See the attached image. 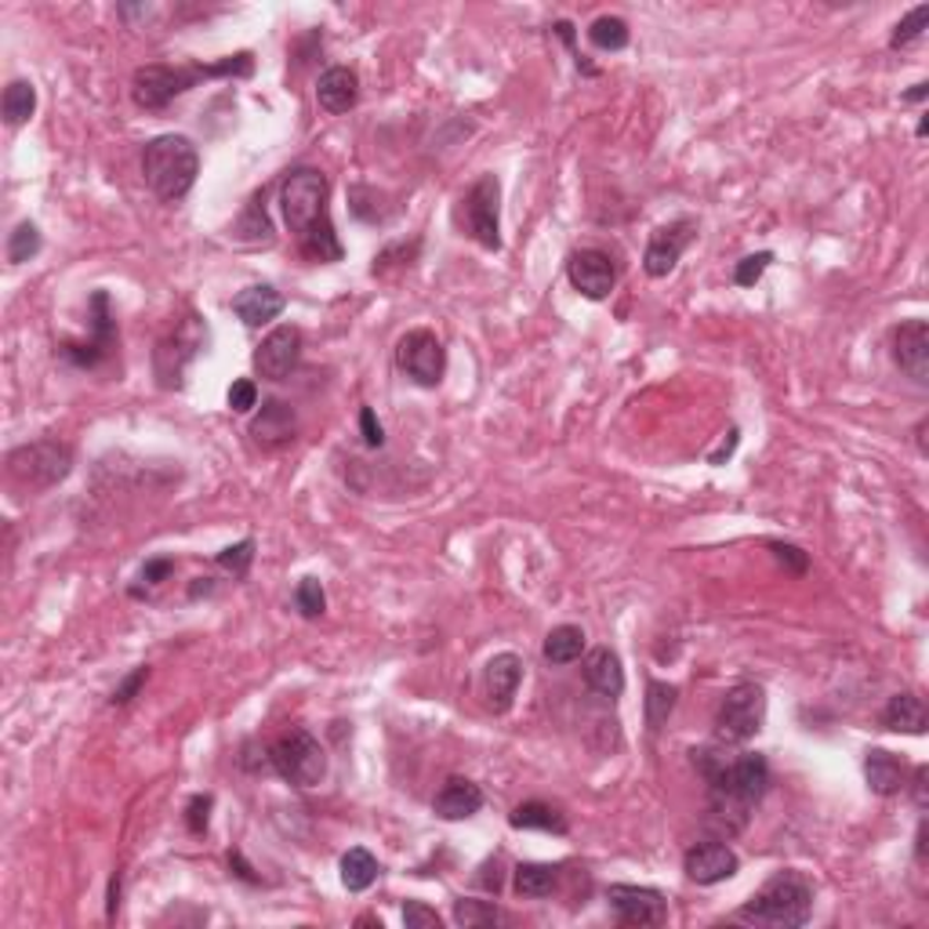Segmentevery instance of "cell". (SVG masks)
<instances>
[{
	"label": "cell",
	"mask_w": 929,
	"mask_h": 929,
	"mask_svg": "<svg viewBox=\"0 0 929 929\" xmlns=\"http://www.w3.org/2000/svg\"><path fill=\"white\" fill-rule=\"evenodd\" d=\"M694 766L708 784V825L719 828V836H737L752 806L770 792V762L759 752H723V748H694Z\"/></svg>",
	"instance_id": "6da1fadb"
},
{
	"label": "cell",
	"mask_w": 929,
	"mask_h": 929,
	"mask_svg": "<svg viewBox=\"0 0 929 929\" xmlns=\"http://www.w3.org/2000/svg\"><path fill=\"white\" fill-rule=\"evenodd\" d=\"M280 211L294 233L298 251L316 266L342 261L345 247L331 222V182L316 168H291L280 182Z\"/></svg>",
	"instance_id": "7a4b0ae2"
},
{
	"label": "cell",
	"mask_w": 929,
	"mask_h": 929,
	"mask_svg": "<svg viewBox=\"0 0 929 929\" xmlns=\"http://www.w3.org/2000/svg\"><path fill=\"white\" fill-rule=\"evenodd\" d=\"M255 74V55L251 52H236L225 55L222 63L211 66H138L135 77H131V99H135L138 110H164L171 105L178 94H186L189 88H197L200 80H214V77H251Z\"/></svg>",
	"instance_id": "3957f363"
},
{
	"label": "cell",
	"mask_w": 929,
	"mask_h": 929,
	"mask_svg": "<svg viewBox=\"0 0 929 929\" xmlns=\"http://www.w3.org/2000/svg\"><path fill=\"white\" fill-rule=\"evenodd\" d=\"M200 175V153L186 135H157L142 149V178L164 204H178L189 197Z\"/></svg>",
	"instance_id": "277c9868"
},
{
	"label": "cell",
	"mask_w": 929,
	"mask_h": 929,
	"mask_svg": "<svg viewBox=\"0 0 929 929\" xmlns=\"http://www.w3.org/2000/svg\"><path fill=\"white\" fill-rule=\"evenodd\" d=\"M809 915H814V886L803 872H777L762 886L752 900L737 911L741 922H755V926H777V929H795L806 926Z\"/></svg>",
	"instance_id": "5b68a950"
},
{
	"label": "cell",
	"mask_w": 929,
	"mask_h": 929,
	"mask_svg": "<svg viewBox=\"0 0 929 929\" xmlns=\"http://www.w3.org/2000/svg\"><path fill=\"white\" fill-rule=\"evenodd\" d=\"M455 225L483 251H502V182L497 175H480L461 197Z\"/></svg>",
	"instance_id": "8992f818"
},
{
	"label": "cell",
	"mask_w": 929,
	"mask_h": 929,
	"mask_svg": "<svg viewBox=\"0 0 929 929\" xmlns=\"http://www.w3.org/2000/svg\"><path fill=\"white\" fill-rule=\"evenodd\" d=\"M11 480L30 486V491H47V486L63 483L74 472V447L58 444V439H37V444H22L8 455Z\"/></svg>",
	"instance_id": "52a82bcc"
},
{
	"label": "cell",
	"mask_w": 929,
	"mask_h": 929,
	"mask_svg": "<svg viewBox=\"0 0 929 929\" xmlns=\"http://www.w3.org/2000/svg\"><path fill=\"white\" fill-rule=\"evenodd\" d=\"M269 766L291 788H316L327 773V755L309 730H288L269 745Z\"/></svg>",
	"instance_id": "ba28073f"
},
{
	"label": "cell",
	"mask_w": 929,
	"mask_h": 929,
	"mask_svg": "<svg viewBox=\"0 0 929 929\" xmlns=\"http://www.w3.org/2000/svg\"><path fill=\"white\" fill-rule=\"evenodd\" d=\"M766 723V690L759 683H737L723 694L716 708V741L748 745Z\"/></svg>",
	"instance_id": "9c48e42d"
},
{
	"label": "cell",
	"mask_w": 929,
	"mask_h": 929,
	"mask_svg": "<svg viewBox=\"0 0 929 929\" xmlns=\"http://www.w3.org/2000/svg\"><path fill=\"white\" fill-rule=\"evenodd\" d=\"M116 349V320H113V305H110V291H94L88 302V338L80 342H63L58 345V356L77 367V371H94L113 356Z\"/></svg>",
	"instance_id": "30bf717a"
},
{
	"label": "cell",
	"mask_w": 929,
	"mask_h": 929,
	"mask_svg": "<svg viewBox=\"0 0 929 929\" xmlns=\"http://www.w3.org/2000/svg\"><path fill=\"white\" fill-rule=\"evenodd\" d=\"M396 367L407 374L414 385L436 389L447 374V349L436 331L414 327L396 342Z\"/></svg>",
	"instance_id": "8fae6325"
},
{
	"label": "cell",
	"mask_w": 929,
	"mask_h": 929,
	"mask_svg": "<svg viewBox=\"0 0 929 929\" xmlns=\"http://www.w3.org/2000/svg\"><path fill=\"white\" fill-rule=\"evenodd\" d=\"M208 331H200L197 316H189L186 324H178L168 338H160L157 352H153V363H157V378L164 389H182V374L186 367L200 356V345H204Z\"/></svg>",
	"instance_id": "7c38bea8"
},
{
	"label": "cell",
	"mask_w": 929,
	"mask_h": 929,
	"mask_svg": "<svg viewBox=\"0 0 929 929\" xmlns=\"http://www.w3.org/2000/svg\"><path fill=\"white\" fill-rule=\"evenodd\" d=\"M694 236H697L694 219H672V222L658 225V230L650 233L647 251H642V272H647L650 280H664L679 266L686 247L694 244Z\"/></svg>",
	"instance_id": "4fadbf2b"
},
{
	"label": "cell",
	"mask_w": 929,
	"mask_h": 929,
	"mask_svg": "<svg viewBox=\"0 0 929 929\" xmlns=\"http://www.w3.org/2000/svg\"><path fill=\"white\" fill-rule=\"evenodd\" d=\"M606 904L617 915L622 926H661L669 919V900H664L661 889L653 886H628V883H614L606 889Z\"/></svg>",
	"instance_id": "5bb4252c"
},
{
	"label": "cell",
	"mask_w": 929,
	"mask_h": 929,
	"mask_svg": "<svg viewBox=\"0 0 929 929\" xmlns=\"http://www.w3.org/2000/svg\"><path fill=\"white\" fill-rule=\"evenodd\" d=\"M567 280L581 298L603 302V298H611L617 283V266L600 247H581V251H570L567 258Z\"/></svg>",
	"instance_id": "9a60e30c"
},
{
	"label": "cell",
	"mask_w": 929,
	"mask_h": 929,
	"mask_svg": "<svg viewBox=\"0 0 929 929\" xmlns=\"http://www.w3.org/2000/svg\"><path fill=\"white\" fill-rule=\"evenodd\" d=\"M298 360H302V331L294 324H280L261 338V345L251 356V367L258 378L283 381L298 367Z\"/></svg>",
	"instance_id": "2e32d148"
},
{
	"label": "cell",
	"mask_w": 929,
	"mask_h": 929,
	"mask_svg": "<svg viewBox=\"0 0 929 929\" xmlns=\"http://www.w3.org/2000/svg\"><path fill=\"white\" fill-rule=\"evenodd\" d=\"M683 872L690 883H697V886H719L741 872V857H737L723 839H708V842L690 846L683 857Z\"/></svg>",
	"instance_id": "e0dca14e"
},
{
	"label": "cell",
	"mask_w": 929,
	"mask_h": 929,
	"mask_svg": "<svg viewBox=\"0 0 929 929\" xmlns=\"http://www.w3.org/2000/svg\"><path fill=\"white\" fill-rule=\"evenodd\" d=\"M893 363L908 374L915 385L929 381V324L926 320H904L893 327Z\"/></svg>",
	"instance_id": "ac0fdd59"
},
{
	"label": "cell",
	"mask_w": 929,
	"mask_h": 929,
	"mask_svg": "<svg viewBox=\"0 0 929 929\" xmlns=\"http://www.w3.org/2000/svg\"><path fill=\"white\" fill-rule=\"evenodd\" d=\"M519 683H523V658L519 653H494L491 661H486L483 669V690H486V705H491L494 716H505L512 708V701L519 694Z\"/></svg>",
	"instance_id": "d6986e66"
},
{
	"label": "cell",
	"mask_w": 929,
	"mask_h": 929,
	"mask_svg": "<svg viewBox=\"0 0 929 929\" xmlns=\"http://www.w3.org/2000/svg\"><path fill=\"white\" fill-rule=\"evenodd\" d=\"M908 759L886 752V748H872V752L864 755V781L868 788L875 795H883V799H893V795H900L908 788Z\"/></svg>",
	"instance_id": "ffe728a7"
},
{
	"label": "cell",
	"mask_w": 929,
	"mask_h": 929,
	"mask_svg": "<svg viewBox=\"0 0 929 929\" xmlns=\"http://www.w3.org/2000/svg\"><path fill=\"white\" fill-rule=\"evenodd\" d=\"M316 102L320 110H327L331 116L349 113L360 102V77L349 66H331L316 80Z\"/></svg>",
	"instance_id": "44dd1931"
},
{
	"label": "cell",
	"mask_w": 929,
	"mask_h": 929,
	"mask_svg": "<svg viewBox=\"0 0 929 929\" xmlns=\"http://www.w3.org/2000/svg\"><path fill=\"white\" fill-rule=\"evenodd\" d=\"M483 809V788L469 777H450L444 781V788L436 792L433 814L439 820H469Z\"/></svg>",
	"instance_id": "7402d4cb"
},
{
	"label": "cell",
	"mask_w": 929,
	"mask_h": 929,
	"mask_svg": "<svg viewBox=\"0 0 929 929\" xmlns=\"http://www.w3.org/2000/svg\"><path fill=\"white\" fill-rule=\"evenodd\" d=\"M283 294L272 288V283H251L240 294L233 298V313L244 320V327H266L283 313Z\"/></svg>",
	"instance_id": "603a6c76"
},
{
	"label": "cell",
	"mask_w": 929,
	"mask_h": 929,
	"mask_svg": "<svg viewBox=\"0 0 929 929\" xmlns=\"http://www.w3.org/2000/svg\"><path fill=\"white\" fill-rule=\"evenodd\" d=\"M581 675H585V686L600 697H622L625 694V669L622 658L611 647H595L585 664H581Z\"/></svg>",
	"instance_id": "cb8c5ba5"
},
{
	"label": "cell",
	"mask_w": 929,
	"mask_h": 929,
	"mask_svg": "<svg viewBox=\"0 0 929 929\" xmlns=\"http://www.w3.org/2000/svg\"><path fill=\"white\" fill-rule=\"evenodd\" d=\"M298 433V422H294V411L288 407L283 400H266L258 411V418L251 422V436L258 439L261 447L277 450V447H288Z\"/></svg>",
	"instance_id": "d4e9b609"
},
{
	"label": "cell",
	"mask_w": 929,
	"mask_h": 929,
	"mask_svg": "<svg viewBox=\"0 0 929 929\" xmlns=\"http://www.w3.org/2000/svg\"><path fill=\"white\" fill-rule=\"evenodd\" d=\"M508 825L516 828V831H552V836H567V831H570L563 809L552 806V803H541V799L519 803L508 814Z\"/></svg>",
	"instance_id": "484cf974"
},
{
	"label": "cell",
	"mask_w": 929,
	"mask_h": 929,
	"mask_svg": "<svg viewBox=\"0 0 929 929\" xmlns=\"http://www.w3.org/2000/svg\"><path fill=\"white\" fill-rule=\"evenodd\" d=\"M926 705L919 694H893L889 705L883 708V726L893 734H908V737H922L926 734Z\"/></svg>",
	"instance_id": "4316f807"
},
{
	"label": "cell",
	"mask_w": 929,
	"mask_h": 929,
	"mask_svg": "<svg viewBox=\"0 0 929 929\" xmlns=\"http://www.w3.org/2000/svg\"><path fill=\"white\" fill-rule=\"evenodd\" d=\"M338 872H342V886H345V889H349V893H363V889H371V886L378 883L381 864H378V857H374L371 850H363V846H352V850L342 853Z\"/></svg>",
	"instance_id": "83f0119b"
},
{
	"label": "cell",
	"mask_w": 929,
	"mask_h": 929,
	"mask_svg": "<svg viewBox=\"0 0 929 929\" xmlns=\"http://www.w3.org/2000/svg\"><path fill=\"white\" fill-rule=\"evenodd\" d=\"M581 653H585V628L578 625H556L549 636H545L541 658L552 664V669H563V664H574Z\"/></svg>",
	"instance_id": "f1b7e54d"
},
{
	"label": "cell",
	"mask_w": 929,
	"mask_h": 929,
	"mask_svg": "<svg viewBox=\"0 0 929 929\" xmlns=\"http://www.w3.org/2000/svg\"><path fill=\"white\" fill-rule=\"evenodd\" d=\"M0 113H4L8 127L30 124V116L37 113V88L30 80H11L4 88V99H0Z\"/></svg>",
	"instance_id": "f546056e"
},
{
	"label": "cell",
	"mask_w": 929,
	"mask_h": 929,
	"mask_svg": "<svg viewBox=\"0 0 929 929\" xmlns=\"http://www.w3.org/2000/svg\"><path fill=\"white\" fill-rule=\"evenodd\" d=\"M559 883V868L556 864H516V893L519 897H530V900H541V897H552V889Z\"/></svg>",
	"instance_id": "4dcf8cb0"
},
{
	"label": "cell",
	"mask_w": 929,
	"mask_h": 929,
	"mask_svg": "<svg viewBox=\"0 0 929 929\" xmlns=\"http://www.w3.org/2000/svg\"><path fill=\"white\" fill-rule=\"evenodd\" d=\"M675 701H679V686L672 683H661V679H650L647 683V697H642V716H647V726L653 734L661 730L669 716L675 712Z\"/></svg>",
	"instance_id": "1f68e13d"
},
{
	"label": "cell",
	"mask_w": 929,
	"mask_h": 929,
	"mask_svg": "<svg viewBox=\"0 0 929 929\" xmlns=\"http://www.w3.org/2000/svg\"><path fill=\"white\" fill-rule=\"evenodd\" d=\"M633 33H628V22L617 15H600L589 26V44L595 52H625Z\"/></svg>",
	"instance_id": "d6a6232c"
},
{
	"label": "cell",
	"mask_w": 929,
	"mask_h": 929,
	"mask_svg": "<svg viewBox=\"0 0 929 929\" xmlns=\"http://www.w3.org/2000/svg\"><path fill=\"white\" fill-rule=\"evenodd\" d=\"M269 233H272V225H269V211H266V189H258L244 211V219L236 222V236L247 244H258V240L269 244Z\"/></svg>",
	"instance_id": "836d02e7"
},
{
	"label": "cell",
	"mask_w": 929,
	"mask_h": 929,
	"mask_svg": "<svg viewBox=\"0 0 929 929\" xmlns=\"http://www.w3.org/2000/svg\"><path fill=\"white\" fill-rule=\"evenodd\" d=\"M44 236L37 230V222H19L8 236V261L11 266H22V261H33L41 255Z\"/></svg>",
	"instance_id": "e575fe53"
},
{
	"label": "cell",
	"mask_w": 929,
	"mask_h": 929,
	"mask_svg": "<svg viewBox=\"0 0 929 929\" xmlns=\"http://www.w3.org/2000/svg\"><path fill=\"white\" fill-rule=\"evenodd\" d=\"M294 611L305 617V622H316V617L327 614V592L320 585V578H302L294 585Z\"/></svg>",
	"instance_id": "d590c367"
},
{
	"label": "cell",
	"mask_w": 929,
	"mask_h": 929,
	"mask_svg": "<svg viewBox=\"0 0 929 929\" xmlns=\"http://www.w3.org/2000/svg\"><path fill=\"white\" fill-rule=\"evenodd\" d=\"M455 922L465 929H475V926H497L502 922V911H497L494 900H472V897H461L455 900Z\"/></svg>",
	"instance_id": "8d00e7d4"
},
{
	"label": "cell",
	"mask_w": 929,
	"mask_h": 929,
	"mask_svg": "<svg viewBox=\"0 0 929 929\" xmlns=\"http://www.w3.org/2000/svg\"><path fill=\"white\" fill-rule=\"evenodd\" d=\"M926 22H929V4H919V8H911L908 15H904L897 26H893L889 33V47L893 52H900V47H908L915 44L926 33Z\"/></svg>",
	"instance_id": "74e56055"
},
{
	"label": "cell",
	"mask_w": 929,
	"mask_h": 929,
	"mask_svg": "<svg viewBox=\"0 0 929 929\" xmlns=\"http://www.w3.org/2000/svg\"><path fill=\"white\" fill-rule=\"evenodd\" d=\"M214 563H219L222 570H230L233 578H247V570H251V563H255V538H244V541L230 545V549H222L219 556H214Z\"/></svg>",
	"instance_id": "f35d334b"
},
{
	"label": "cell",
	"mask_w": 929,
	"mask_h": 929,
	"mask_svg": "<svg viewBox=\"0 0 929 929\" xmlns=\"http://www.w3.org/2000/svg\"><path fill=\"white\" fill-rule=\"evenodd\" d=\"M773 266V251H759V255H748L734 266V283L737 288H755L762 280V272Z\"/></svg>",
	"instance_id": "ab89813d"
},
{
	"label": "cell",
	"mask_w": 929,
	"mask_h": 929,
	"mask_svg": "<svg viewBox=\"0 0 929 929\" xmlns=\"http://www.w3.org/2000/svg\"><path fill=\"white\" fill-rule=\"evenodd\" d=\"M211 809H214V795L211 792H200V795H193V799L186 803V828H189V836H208Z\"/></svg>",
	"instance_id": "60d3db41"
},
{
	"label": "cell",
	"mask_w": 929,
	"mask_h": 929,
	"mask_svg": "<svg viewBox=\"0 0 929 929\" xmlns=\"http://www.w3.org/2000/svg\"><path fill=\"white\" fill-rule=\"evenodd\" d=\"M225 403H230L233 414H247L258 407V385L251 378H236L230 392H225Z\"/></svg>",
	"instance_id": "b9f144b4"
},
{
	"label": "cell",
	"mask_w": 929,
	"mask_h": 929,
	"mask_svg": "<svg viewBox=\"0 0 929 929\" xmlns=\"http://www.w3.org/2000/svg\"><path fill=\"white\" fill-rule=\"evenodd\" d=\"M770 552H773V559H777L784 570H792L795 578H803L806 570H809V556L799 549V545H792V541H770Z\"/></svg>",
	"instance_id": "7bdbcfd3"
},
{
	"label": "cell",
	"mask_w": 929,
	"mask_h": 929,
	"mask_svg": "<svg viewBox=\"0 0 929 929\" xmlns=\"http://www.w3.org/2000/svg\"><path fill=\"white\" fill-rule=\"evenodd\" d=\"M403 926H407V929H439V926H444V919H439V915L428 908V904L407 900V904H403Z\"/></svg>",
	"instance_id": "ee69618b"
},
{
	"label": "cell",
	"mask_w": 929,
	"mask_h": 929,
	"mask_svg": "<svg viewBox=\"0 0 929 929\" xmlns=\"http://www.w3.org/2000/svg\"><path fill=\"white\" fill-rule=\"evenodd\" d=\"M146 679H149V664H138L124 683H116V690L110 694V705H131V701L138 697V690L146 686Z\"/></svg>",
	"instance_id": "f6af8a7d"
},
{
	"label": "cell",
	"mask_w": 929,
	"mask_h": 929,
	"mask_svg": "<svg viewBox=\"0 0 929 929\" xmlns=\"http://www.w3.org/2000/svg\"><path fill=\"white\" fill-rule=\"evenodd\" d=\"M175 574V559L171 556H157V559H146L138 570V581H146V585H160V581H168Z\"/></svg>",
	"instance_id": "bcb514c9"
},
{
	"label": "cell",
	"mask_w": 929,
	"mask_h": 929,
	"mask_svg": "<svg viewBox=\"0 0 929 929\" xmlns=\"http://www.w3.org/2000/svg\"><path fill=\"white\" fill-rule=\"evenodd\" d=\"M360 433H363V444L367 447H381L385 444V428H381V422H378V414L371 411V407H363L360 411Z\"/></svg>",
	"instance_id": "7dc6e473"
},
{
	"label": "cell",
	"mask_w": 929,
	"mask_h": 929,
	"mask_svg": "<svg viewBox=\"0 0 929 929\" xmlns=\"http://www.w3.org/2000/svg\"><path fill=\"white\" fill-rule=\"evenodd\" d=\"M483 875H475V883H480L486 893H502V886H505V872H502V857H494V861H486L483 868H480Z\"/></svg>",
	"instance_id": "c3c4849f"
},
{
	"label": "cell",
	"mask_w": 929,
	"mask_h": 929,
	"mask_svg": "<svg viewBox=\"0 0 929 929\" xmlns=\"http://www.w3.org/2000/svg\"><path fill=\"white\" fill-rule=\"evenodd\" d=\"M908 777H911V799H915V806L926 809L929 806V766H915Z\"/></svg>",
	"instance_id": "681fc988"
},
{
	"label": "cell",
	"mask_w": 929,
	"mask_h": 929,
	"mask_svg": "<svg viewBox=\"0 0 929 929\" xmlns=\"http://www.w3.org/2000/svg\"><path fill=\"white\" fill-rule=\"evenodd\" d=\"M230 868H233V875L236 878H244V883H251V886H258L261 878L255 875V868L244 861V853L240 850H230Z\"/></svg>",
	"instance_id": "f907efd6"
},
{
	"label": "cell",
	"mask_w": 929,
	"mask_h": 929,
	"mask_svg": "<svg viewBox=\"0 0 929 929\" xmlns=\"http://www.w3.org/2000/svg\"><path fill=\"white\" fill-rule=\"evenodd\" d=\"M734 447H737V428H730V433H726L723 447L716 450V455L708 458V465H723V458H730V455H734Z\"/></svg>",
	"instance_id": "816d5d0a"
},
{
	"label": "cell",
	"mask_w": 929,
	"mask_h": 929,
	"mask_svg": "<svg viewBox=\"0 0 929 929\" xmlns=\"http://www.w3.org/2000/svg\"><path fill=\"white\" fill-rule=\"evenodd\" d=\"M116 908H121V875H113L110 878V900H105V915H116Z\"/></svg>",
	"instance_id": "f5cc1de1"
},
{
	"label": "cell",
	"mask_w": 929,
	"mask_h": 929,
	"mask_svg": "<svg viewBox=\"0 0 929 929\" xmlns=\"http://www.w3.org/2000/svg\"><path fill=\"white\" fill-rule=\"evenodd\" d=\"M926 831H929V825H926V817H922L919 831H915V861H919V864H926Z\"/></svg>",
	"instance_id": "db71d44e"
},
{
	"label": "cell",
	"mask_w": 929,
	"mask_h": 929,
	"mask_svg": "<svg viewBox=\"0 0 929 929\" xmlns=\"http://www.w3.org/2000/svg\"><path fill=\"white\" fill-rule=\"evenodd\" d=\"M926 94H929V85H915L908 94H900V102H922Z\"/></svg>",
	"instance_id": "11a10c76"
},
{
	"label": "cell",
	"mask_w": 929,
	"mask_h": 929,
	"mask_svg": "<svg viewBox=\"0 0 929 929\" xmlns=\"http://www.w3.org/2000/svg\"><path fill=\"white\" fill-rule=\"evenodd\" d=\"M926 131H929V121H926V116H922V121H919V127H915V135H919V138H922V135H926Z\"/></svg>",
	"instance_id": "9f6ffc18"
}]
</instances>
